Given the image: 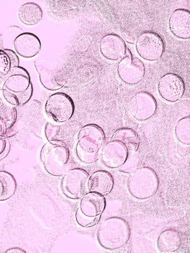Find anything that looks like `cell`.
I'll list each match as a JSON object with an SVG mask.
<instances>
[{
    "label": "cell",
    "instance_id": "obj_33",
    "mask_svg": "<svg viewBox=\"0 0 190 253\" xmlns=\"http://www.w3.org/2000/svg\"><path fill=\"white\" fill-rule=\"evenodd\" d=\"M6 253H26V251L22 250V248L15 247L10 248L6 251Z\"/></svg>",
    "mask_w": 190,
    "mask_h": 253
},
{
    "label": "cell",
    "instance_id": "obj_24",
    "mask_svg": "<svg viewBox=\"0 0 190 253\" xmlns=\"http://www.w3.org/2000/svg\"><path fill=\"white\" fill-rule=\"evenodd\" d=\"M23 33V30H22V29L19 28V27L16 26L8 27V28L4 31L3 35V49H12L13 43H14L16 38Z\"/></svg>",
    "mask_w": 190,
    "mask_h": 253
},
{
    "label": "cell",
    "instance_id": "obj_15",
    "mask_svg": "<svg viewBox=\"0 0 190 253\" xmlns=\"http://www.w3.org/2000/svg\"><path fill=\"white\" fill-rule=\"evenodd\" d=\"M105 207L106 200L103 196L89 192L81 198L78 210L88 218L99 220Z\"/></svg>",
    "mask_w": 190,
    "mask_h": 253
},
{
    "label": "cell",
    "instance_id": "obj_19",
    "mask_svg": "<svg viewBox=\"0 0 190 253\" xmlns=\"http://www.w3.org/2000/svg\"><path fill=\"white\" fill-rule=\"evenodd\" d=\"M182 245V236L177 229H166L158 236L157 246L160 253H174L180 249Z\"/></svg>",
    "mask_w": 190,
    "mask_h": 253
},
{
    "label": "cell",
    "instance_id": "obj_5",
    "mask_svg": "<svg viewBox=\"0 0 190 253\" xmlns=\"http://www.w3.org/2000/svg\"><path fill=\"white\" fill-rule=\"evenodd\" d=\"M159 186L157 174L148 167H140L131 172L127 180V188L133 197L145 200L152 197Z\"/></svg>",
    "mask_w": 190,
    "mask_h": 253
},
{
    "label": "cell",
    "instance_id": "obj_23",
    "mask_svg": "<svg viewBox=\"0 0 190 253\" xmlns=\"http://www.w3.org/2000/svg\"><path fill=\"white\" fill-rule=\"evenodd\" d=\"M175 135L179 141L185 144H190V117H184L178 121L175 127Z\"/></svg>",
    "mask_w": 190,
    "mask_h": 253
},
{
    "label": "cell",
    "instance_id": "obj_11",
    "mask_svg": "<svg viewBox=\"0 0 190 253\" xmlns=\"http://www.w3.org/2000/svg\"><path fill=\"white\" fill-rule=\"evenodd\" d=\"M160 96L168 102L174 103L182 98L185 91V84L178 74L168 73L160 78L158 84Z\"/></svg>",
    "mask_w": 190,
    "mask_h": 253
},
{
    "label": "cell",
    "instance_id": "obj_30",
    "mask_svg": "<svg viewBox=\"0 0 190 253\" xmlns=\"http://www.w3.org/2000/svg\"><path fill=\"white\" fill-rule=\"evenodd\" d=\"M4 53L8 58L9 62H10V69L12 68L19 66L20 60L19 56L15 51L13 49H3Z\"/></svg>",
    "mask_w": 190,
    "mask_h": 253
},
{
    "label": "cell",
    "instance_id": "obj_25",
    "mask_svg": "<svg viewBox=\"0 0 190 253\" xmlns=\"http://www.w3.org/2000/svg\"><path fill=\"white\" fill-rule=\"evenodd\" d=\"M17 118V110L15 107L5 105L0 109V119L3 121L6 130L12 126Z\"/></svg>",
    "mask_w": 190,
    "mask_h": 253
},
{
    "label": "cell",
    "instance_id": "obj_14",
    "mask_svg": "<svg viewBox=\"0 0 190 253\" xmlns=\"http://www.w3.org/2000/svg\"><path fill=\"white\" fill-rule=\"evenodd\" d=\"M127 47L125 41L115 34H107L101 38L99 51L106 59L117 61L126 55Z\"/></svg>",
    "mask_w": 190,
    "mask_h": 253
},
{
    "label": "cell",
    "instance_id": "obj_6",
    "mask_svg": "<svg viewBox=\"0 0 190 253\" xmlns=\"http://www.w3.org/2000/svg\"><path fill=\"white\" fill-rule=\"evenodd\" d=\"M89 178V173L83 169L74 168L67 171L61 180L63 194L71 200H80L88 193Z\"/></svg>",
    "mask_w": 190,
    "mask_h": 253
},
{
    "label": "cell",
    "instance_id": "obj_27",
    "mask_svg": "<svg viewBox=\"0 0 190 253\" xmlns=\"http://www.w3.org/2000/svg\"><path fill=\"white\" fill-rule=\"evenodd\" d=\"M10 71V62L3 49H0V79L4 78Z\"/></svg>",
    "mask_w": 190,
    "mask_h": 253
},
{
    "label": "cell",
    "instance_id": "obj_4",
    "mask_svg": "<svg viewBox=\"0 0 190 253\" xmlns=\"http://www.w3.org/2000/svg\"><path fill=\"white\" fill-rule=\"evenodd\" d=\"M40 158L48 173L53 177H62L69 166V149L60 140L48 141L41 149Z\"/></svg>",
    "mask_w": 190,
    "mask_h": 253
},
{
    "label": "cell",
    "instance_id": "obj_7",
    "mask_svg": "<svg viewBox=\"0 0 190 253\" xmlns=\"http://www.w3.org/2000/svg\"><path fill=\"white\" fill-rule=\"evenodd\" d=\"M45 109L48 116L53 121L64 123L73 116L75 105L69 95L58 92L48 98Z\"/></svg>",
    "mask_w": 190,
    "mask_h": 253
},
{
    "label": "cell",
    "instance_id": "obj_2",
    "mask_svg": "<svg viewBox=\"0 0 190 253\" xmlns=\"http://www.w3.org/2000/svg\"><path fill=\"white\" fill-rule=\"evenodd\" d=\"M105 142V132L100 126L94 124L83 126L78 133L76 147L79 161L88 165L98 161Z\"/></svg>",
    "mask_w": 190,
    "mask_h": 253
},
{
    "label": "cell",
    "instance_id": "obj_17",
    "mask_svg": "<svg viewBox=\"0 0 190 253\" xmlns=\"http://www.w3.org/2000/svg\"><path fill=\"white\" fill-rule=\"evenodd\" d=\"M169 27L172 34L179 39H190V11L184 8L174 10L169 17Z\"/></svg>",
    "mask_w": 190,
    "mask_h": 253
},
{
    "label": "cell",
    "instance_id": "obj_31",
    "mask_svg": "<svg viewBox=\"0 0 190 253\" xmlns=\"http://www.w3.org/2000/svg\"><path fill=\"white\" fill-rule=\"evenodd\" d=\"M122 35H123L124 39L127 42H128L129 43L135 44V42H137V36L133 35V33L125 31L123 32Z\"/></svg>",
    "mask_w": 190,
    "mask_h": 253
},
{
    "label": "cell",
    "instance_id": "obj_22",
    "mask_svg": "<svg viewBox=\"0 0 190 253\" xmlns=\"http://www.w3.org/2000/svg\"><path fill=\"white\" fill-rule=\"evenodd\" d=\"M17 187V181L12 174L0 171V202H5L14 196Z\"/></svg>",
    "mask_w": 190,
    "mask_h": 253
},
{
    "label": "cell",
    "instance_id": "obj_18",
    "mask_svg": "<svg viewBox=\"0 0 190 253\" xmlns=\"http://www.w3.org/2000/svg\"><path fill=\"white\" fill-rule=\"evenodd\" d=\"M114 186V180L112 174L106 170H98L90 176L88 191L104 197L112 192Z\"/></svg>",
    "mask_w": 190,
    "mask_h": 253
},
{
    "label": "cell",
    "instance_id": "obj_26",
    "mask_svg": "<svg viewBox=\"0 0 190 253\" xmlns=\"http://www.w3.org/2000/svg\"><path fill=\"white\" fill-rule=\"evenodd\" d=\"M60 130L59 126L55 124L47 123L45 126V137L48 141L55 140Z\"/></svg>",
    "mask_w": 190,
    "mask_h": 253
},
{
    "label": "cell",
    "instance_id": "obj_12",
    "mask_svg": "<svg viewBox=\"0 0 190 253\" xmlns=\"http://www.w3.org/2000/svg\"><path fill=\"white\" fill-rule=\"evenodd\" d=\"M35 66L37 71L41 84L48 91H55L62 89L67 83L62 72L49 66L40 61H36Z\"/></svg>",
    "mask_w": 190,
    "mask_h": 253
},
{
    "label": "cell",
    "instance_id": "obj_10",
    "mask_svg": "<svg viewBox=\"0 0 190 253\" xmlns=\"http://www.w3.org/2000/svg\"><path fill=\"white\" fill-rule=\"evenodd\" d=\"M157 103L154 96L147 91H140L131 98L130 110L137 121L144 122L151 118L157 111Z\"/></svg>",
    "mask_w": 190,
    "mask_h": 253
},
{
    "label": "cell",
    "instance_id": "obj_29",
    "mask_svg": "<svg viewBox=\"0 0 190 253\" xmlns=\"http://www.w3.org/2000/svg\"><path fill=\"white\" fill-rule=\"evenodd\" d=\"M76 220L77 223H78L79 226L84 228L94 227V226L96 225L97 223L99 221V220H92V219L86 217V216L83 215L78 210H77L76 212Z\"/></svg>",
    "mask_w": 190,
    "mask_h": 253
},
{
    "label": "cell",
    "instance_id": "obj_21",
    "mask_svg": "<svg viewBox=\"0 0 190 253\" xmlns=\"http://www.w3.org/2000/svg\"><path fill=\"white\" fill-rule=\"evenodd\" d=\"M112 141L121 142L126 147L129 153H135L140 145L139 135L132 128L123 127L117 130L113 135Z\"/></svg>",
    "mask_w": 190,
    "mask_h": 253
},
{
    "label": "cell",
    "instance_id": "obj_9",
    "mask_svg": "<svg viewBox=\"0 0 190 253\" xmlns=\"http://www.w3.org/2000/svg\"><path fill=\"white\" fill-rule=\"evenodd\" d=\"M117 74L124 83L136 85L140 83L145 74V67L140 58L135 57L127 48L126 55L117 65Z\"/></svg>",
    "mask_w": 190,
    "mask_h": 253
},
{
    "label": "cell",
    "instance_id": "obj_28",
    "mask_svg": "<svg viewBox=\"0 0 190 253\" xmlns=\"http://www.w3.org/2000/svg\"><path fill=\"white\" fill-rule=\"evenodd\" d=\"M139 161L137 157H130L128 156V159L124 164L120 167V171L124 173H131L137 169Z\"/></svg>",
    "mask_w": 190,
    "mask_h": 253
},
{
    "label": "cell",
    "instance_id": "obj_20",
    "mask_svg": "<svg viewBox=\"0 0 190 253\" xmlns=\"http://www.w3.org/2000/svg\"><path fill=\"white\" fill-rule=\"evenodd\" d=\"M42 8L33 2L22 4L18 11V17L22 24L28 26H35L42 21L43 19Z\"/></svg>",
    "mask_w": 190,
    "mask_h": 253
},
{
    "label": "cell",
    "instance_id": "obj_8",
    "mask_svg": "<svg viewBox=\"0 0 190 253\" xmlns=\"http://www.w3.org/2000/svg\"><path fill=\"white\" fill-rule=\"evenodd\" d=\"M136 49L142 59L155 62L162 57L165 50L164 41L157 33L151 31L142 32L137 38Z\"/></svg>",
    "mask_w": 190,
    "mask_h": 253
},
{
    "label": "cell",
    "instance_id": "obj_34",
    "mask_svg": "<svg viewBox=\"0 0 190 253\" xmlns=\"http://www.w3.org/2000/svg\"><path fill=\"white\" fill-rule=\"evenodd\" d=\"M5 132H6L5 126H4L3 121H2L1 119H0V136L4 137V135H5Z\"/></svg>",
    "mask_w": 190,
    "mask_h": 253
},
{
    "label": "cell",
    "instance_id": "obj_32",
    "mask_svg": "<svg viewBox=\"0 0 190 253\" xmlns=\"http://www.w3.org/2000/svg\"><path fill=\"white\" fill-rule=\"evenodd\" d=\"M7 148V141L4 137L0 136V157H1L5 152Z\"/></svg>",
    "mask_w": 190,
    "mask_h": 253
},
{
    "label": "cell",
    "instance_id": "obj_1",
    "mask_svg": "<svg viewBox=\"0 0 190 253\" xmlns=\"http://www.w3.org/2000/svg\"><path fill=\"white\" fill-rule=\"evenodd\" d=\"M31 77L22 67L12 68L5 76L2 94L4 100L13 107H22L28 103L33 95Z\"/></svg>",
    "mask_w": 190,
    "mask_h": 253
},
{
    "label": "cell",
    "instance_id": "obj_13",
    "mask_svg": "<svg viewBox=\"0 0 190 253\" xmlns=\"http://www.w3.org/2000/svg\"><path fill=\"white\" fill-rule=\"evenodd\" d=\"M129 155L130 153L123 144L111 140L103 146L100 158L104 166L109 169H115L123 166L128 159Z\"/></svg>",
    "mask_w": 190,
    "mask_h": 253
},
{
    "label": "cell",
    "instance_id": "obj_16",
    "mask_svg": "<svg viewBox=\"0 0 190 253\" xmlns=\"http://www.w3.org/2000/svg\"><path fill=\"white\" fill-rule=\"evenodd\" d=\"M13 48L18 55L29 59L39 54L42 49V42L35 34L23 33L16 38Z\"/></svg>",
    "mask_w": 190,
    "mask_h": 253
},
{
    "label": "cell",
    "instance_id": "obj_3",
    "mask_svg": "<svg viewBox=\"0 0 190 253\" xmlns=\"http://www.w3.org/2000/svg\"><path fill=\"white\" fill-rule=\"evenodd\" d=\"M131 234L128 221L123 218L113 216L101 222L97 230L96 239L104 249L116 250L128 244Z\"/></svg>",
    "mask_w": 190,
    "mask_h": 253
}]
</instances>
